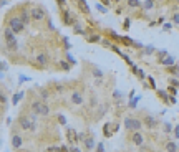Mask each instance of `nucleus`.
I'll return each instance as SVG.
<instances>
[{
	"instance_id": "nucleus-33",
	"label": "nucleus",
	"mask_w": 179,
	"mask_h": 152,
	"mask_svg": "<svg viewBox=\"0 0 179 152\" xmlns=\"http://www.w3.org/2000/svg\"><path fill=\"white\" fill-rule=\"evenodd\" d=\"M173 22L179 25V13H174V15H173Z\"/></svg>"
},
{
	"instance_id": "nucleus-7",
	"label": "nucleus",
	"mask_w": 179,
	"mask_h": 152,
	"mask_svg": "<svg viewBox=\"0 0 179 152\" xmlns=\"http://www.w3.org/2000/svg\"><path fill=\"white\" fill-rule=\"evenodd\" d=\"M70 101H71L73 106H81L85 102V98H83V94H81L80 91H73L71 96H70Z\"/></svg>"
},
{
	"instance_id": "nucleus-23",
	"label": "nucleus",
	"mask_w": 179,
	"mask_h": 152,
	"mask_svg": "<svg viewBox=\"0 0 179 152\" xmlns=\"http://www.w3.org/2000/svg\"><path fill=\"white\" fill-rule=\"evenodd\" d=\"M23 98V93H18V94H15V98H13V104H18V101Z\"/></svg>"
},
{
	"instance_id": "nucleus-1",
	"label": "nucleus",
	"mask_w": 179,
	"mask_h": 152,
	"mask_svg": "<svg viewBox=\"0 0 179 152\" xmlns=\"http://www.w3.org/2000/svg\"><path fill=\"white\" fill-rule=\"evenodd\" d=\"M32 113H35L36 116H50V106L43 101H33L32 102Z\"/></svg>"
},
{
	"instance_id": "nucleus-24",
	"label": "nucleus",
	"mask_w": 179,
	"mask_h": 152,
	"mask_svg": "<svg viewBox=\"0 0 179 152\" xmlns=\"http://www.w3.org/2000/svg\"><path fill=\"white\" fill-rule=\"evenodd\" d=\"M68 139H70V142L75 141V131H73V129L68 131Z\"/></svg>"
},
{
	"instance_id": "nucleus-37",
	"label": "nucleus",
	"mask_w": 179,
	"mask_h": 152,
	"mask_svg": "<svg viewBox=\"0 0 179 152\" xmlns=\"http://www.w3.org/2000/svg\"><path fill=\"white\" fill-rule=\"evenodd\" d=\"M58 121H60V124H67V119H65V116H58Z\"/></svg>"
},
{
	"instance_id": "nucleus-12",
	"label": "nucleus",
	"mask_w": 179,
	"mask_h": 152,
	"mask_svg": "<svg viewBox=\"0 0 179 152\" xmlns=\"http://www.w3.org/2000/svg\"><path fill=\"white\" fill-rule=\"evenodd\" d=\"M83 144H85V149H86V150H93V149H95V146H96L93 137H85Z\"/></svg>"
},
{
	"instance_id": "nucleus-38",
	"label": "nucleus",
	"mask_w": 179,
	"mask_h": 152,
	"mask_svg": "<svg viewBox=\"0 0 179 152\" xmlns=\"http://www.w3.org/2000/svg\"><path fill=\"white\" fill-rule=\"evenodd\" d=\"M0 102H7V98L3 96V93L0 91Z\"/></svg>"
},
{
	"instance_id": "nucleus-35",
	"label": "nucleus",
	"mask_w": 179,
	"mask_h": 152,
	"mask_svg": "<svg viewBox=\"0 0 179 152\" xmlns=\"http://www.w3.org/2000/svg\"><path fill=\"white\" fill-rule=\"evenodd\" d=\"M173 132H174V135H176V137L179 139V124L176 126V127H174V129H173Z\"/></svg>"
},
{
	"instance_id": "nucleus-16",
	"label": "nucleus",
	"mask_w": 179,
	"mask_h": 152,
	"mask_svg": "<svg viewBox=\"0 0 179 152\" xmlns=\"http://www.w3.org/2000/svg\"><path fill=\"white\" fill-rule=\"evenodd\" d=\"M159 63H161V65H168V66H171V65H174V58H173V56H168V58H164V60H159Z\"/></svg>"
},
{
	"instance_id": "nucleus-25",
	"label": "nucleus",
	"mask_w": 179,
	"mask_h": 152,
	"mask_svg": "<svg viewBox=\"0 0 179 152\" xmlns=\"http://www.w3.org/2000/svg\"><path fill=\"white\" fill-rule=\"evenodd\" d=\"M164 131L166 132H173V126H171L169 122H164Z\"/></svg>"
},
{
	"instance_id": "nucleus-34",
	"label": "nucleus",
	"mask_w": 179,
	"mask_h": 152,
	"mask_svg": "<svg viewBox=\"0 0 179 152\" xmlns=\"http://www.w3.org/2000/svg\"><path fill=\"white\" fill-rule=\"evenodd\" d=\"M55 89H56V93H63V89H65V88H63L62 84H56V86H55Z\"/></svg>"
},
{
	"instance_id": "nucleus-41",
	"label": "nucleus",
	"mask_w": 179,
	"mask_h": 152,
	"mask_svg": "<svg viewBox=\"0 0 179 152\" xmlns=\"http://www.w3.org/2000/svg\"><path fill=\"white\" fill-rule=\"evenodd\" d=\"M129 25H131V22H129V20H124V28H129Z\"/></svg>"
},
{
	"instance_id": "nucleus-42",
	"label": "nucleus",
	"mask_w": 179,
	"mask_h": 152,
	"mask_svg": "<svg viewBox=\"0 0 179 152\" xmlns=\"http://www.w3.org/2000/svg\"><path fill=\"white\" fill-rule=\"evenodd\" d=\"M62 66H63L65 69H70V65H68V63H63V61H62Z\"/></svg>"
},
{
	"instance_id": "nucleus-30",
	"label": "nucleus",
	"mask_w": 179,
	"mask_h": 152,
	"mask_svg": "<svg viewBox=\"0 0 179 152\" xmlns=\"http://www.w3.org/2000/svg\"><path fill=\"white\" fill-rule=\"evenodd\" d=\"M73 32H75V33H80V35H83V33H85V32L80 28V25H75V28H73Z\"/></svg>"
},
{
	"instance_id": "nucleus-8",
	"label": "nucleus",
	"mask_w": 179,
	"mask_h": 152,
	"mask_svg": "<svg viewBox=\"0 0 179 152\" xmlns=\"http://www.w3.org/2000/svg\"><path fill=\"white\" fill-rule=\"evenodd\" d=\"M131 141H133L134 146L141 147L144 144V137H143V134H141L139 131H136V132H133V135H131Z\"/></svg>"
},
{
	"instance_id": "nucleus-44",
	"label": "nucleus",
	"mask_w": 179,
	"mask_h": 152,
	"mask_svg": "<svg viewBox=\"0 0 179 152\" xmlns=\"http://www.w3.org/2000/svg\"><path fill=\"white\" fill-rule=\"evenodd\" d=\"M171 27H173L171 23H166V25H164V30H171Z\"/></svg>"
},
{
	"instance_id": "nucleus-21",
	"label": "nucleus",
	"mask_w": 179,
	"mask_h": 152,
	"mask_svg": "<svg viewBox=\"0 0 179 152\" xmlns=\"http://www.w3.org/2000/svg\"><path fill=\"white\" fill-rule=\"evenodd\" d=\"M100 35H91V36H88V42L90 43H96V42H100Z\"/></svg>"
},
{
	"instance_id": "nucleus-22",
	"label": "nucleus",
	"mask_w": 179,
	"mask_h": 152,
	"mask_svg": "<svg viewBox=\"0 0 179 152\" xmlns=\"http://www.w3.org/2000/svg\"><path fill=\"white\" fill-rule=\"evenodd\" d=\"M93 75H95V78H103V71L98 68H93Z\"/></svg>"
},
{
	"instance_id": "nucleus-6",
	"label": "nucleus",
	"mask_w": 179,
	"mask_h": 152,
	"mask_svg": "<svg viewBox=\"0 0 179 152\" xmlns=\"http://www.w3.org/2000/svg\"><path fill=\"white\" fill-rule=\"evenodd\" d=\"M30 15H32V20H35V22H42L47 13H45V10L42 9V7H35V9L30 10Z\"/></svg>"
},
{
	"instance_id": "nucleus-5",
	"label": "nucleus",
	"mask_w": 179,
	"mask_h": 152,
	"mask_svg": "<svg viewBox=\"0 0 179 152\" xmlns=\"http://www.w3.org/2000/svg\"><path fill=\"white\" fill-rule=\"evenodd\" d=\"M18 124H20V127H22L23 131H30V132H35V131H36L35 122L30 121V117H27V116H20Z\"/></svg>"
},
{
	"instance_id": "nucleus-36",
	"label": "nucleus",
	"mask_w": 179,
	"mask_h": 152,
	"mask_svg": "<svg viewBox=\"0 0 179 152\" xmlns=\"http://www.w3.org/2000/svg\"><path fill=\"white\" fill-rule=\"evenodd\" d=\"M153 51H154V48H153V46H146V55H151Z\"/></svg>"
},
{
	"instance_id": "nucleus-4",
	"label": "nucleus",
	"mask_w": 179,
	"mask_h": 152,
	"mask_svg": "<svg viewBox=\"0 0 179 152\" xmlns=\"http://www.w3.org/2000/svg\"><path fill=\"white\" fill-rule=\"evenodd\" d=\"M9 28L13 32L15 35H17V33H22L23 28H25V25H23V22H22L18 17H12V18L9 20Z\"/></svg>"
},
{
	"instance_id": "nucleus-3",
	"label": "nucleus",
	"mask_w": 179,
	"mask_h": 152,
	"mask_svg": "<svg viewBox=\"0 0 179 152\" xmlns=\"http://www.w3.org/2000/svg\"><path fill=\"white\" fill-rule=\"evenodd\" d=\"M124 127L131 132H136V131L143 129V122L139 121L138 117H126L124 119Z\"/></svg>"
},
{
	"instance_id": "nucleus-31",
	"label": "nucleus",
	"mask_w": 179,
	"mask_h": 152,
	"mask_svg": "<svg viewBox=\"0 0 179 152\" xmlns=\"http://www.w3.org/2000/svg\"><path fill=\"white\" fill-rule=\"evenodd\" d=\"M171 84L177 88V86H179V80H177V78H173V80H171Z\"/></svg>"
},
{
	"instance_id": "nucleus-47",
	"label": "nucleus",
	"mask_w": 179,
	"mask_h": 152,
	"mask_svg": "<svg viewBox=\"0 0 179 152\" xmlns=\"http://www.w3.org/2000/svg\"><path fill=\"white\" fill-rule=\"evenodd\" d=\"M60 152H68V149H67V146H63L62 149H60Z\"/></svg>"
},
{
	"instance_id": "nucleus-19",
	"label": "nucleus",
	"mask_w": 179,
	"mask_h": 152,
	"mask_svg": "<svg viewBox=\"0 0 179 152\" xmlns=\"http://www.w3.org/2000/svg\"><path fill=\"white\" fill-rule=\"evenodd\" d=\"M156 93H158V96H159L164 102H169V96H168V94H166L164 91H156Z\"/></svg>"
},
{
	"instance_id": "nucleus-50",
	"label": "nucleus",
	"mask_w": 179,
	"mask_h": 152,
	"mask_svg": "<svg viewBox=\"0 0 179 152\" xmlns=\"http://www.w3.org/2000/svg\"><path fill=\"white\" fill-rule=\"evenodd\" d=\"M25 152H32V150H25Z\"/></svg>"
},
{
	"instance_id": "nucleus-46",
	"label": "nucleus",
	"mask_w": 179,
	"mask_h": 152,
	"mask_svg": "<svg viewBox=\"0 0 179 152\" xmlns=\"http://www.w3.org/2000/svg\"><path fill=\"white\" fill-rule=\"evenodd\" d=\"M0 68H2L3 71H5V69H7V65H5V63H0Z\"/></svg>"
},
{
	"instance_id": "nucleus-40",
	"label": "nucleus",
	"mask_w": 179,
	"mask_h": 152,
	"mask_svg": "<svg viewBox=\"0 0 179 152\" xmlns=\"http://www.w3.org/2000/svg\"><path fill=\"white\" fill-rule=\"evenodd\" d=\"M103 45H105V46H108V48H111V43H109L108 40H103Z\"/></svg>"
},
{
	"instance_id": "nucleus-43",
	"label": "nucleus",
	"mask_w": 179,
	"mask_h": 152,
	"mask_svg": "<svg viewBox=\"0 0 179 152\" xmlns=\"http://www.w3.org/2000/svg\"><path fill=\"white\" fill-rule=\"evenodd\" d=\"M113 96H115V99H116V98H121V93H120V91H115V94H113Z\"/></svg>"
},
{
	"instance_id": "nucleus-17",
	"label": "nucleus",
	"mask_w": 179,
	"mask_h": 152,
	"mask_svg": "<svg viewBox=\"0 0 179 152\" xmlns=\"http://www.w3.org/2000/svg\"><path fill=\"white\" fill-rule=\"evenodd\" d=\"M153 7H154V2H153V0H144V3H143V9H144V10H151Z\"/></svg>"
},
{
	"instance_id": "nucleus-39",
	"label": "nucleus",
	"mask_w": 179,
	"mask_h": 152,
	"mask_svg": "<svg viewBox=\"0 0 179 152\" xmlns=\"http://www.w3.org/2000/svg\"><path fill=\"white\" fill-rule=\"evenodd\" d=\"M166 55H169V53L168 51H166V50H162V51H159V58L162 60V56H166Z\"/></svg>"
},
{
	"instance_id": "nucleus-9",
	"label": "nucleus",
	"mask_w": 179,
	"mask_h": 152,
	"mask_svg": "<svg viewBox=\"0 0 179 152\" xmlns=\"http://www.w3.org/2000/svg\"><path fill=\"white\" fill-rule=\"evenodd\" d=\"M143 122L146 124V127H148V129H154V127L158 126V119L153 117V116H146V117L143 119Z\"/></svg>"
},
{
	"instance_id": "nucleus-48",
	"label": "nucleus",
	"mask_w": 179,
	"mask_h": 152,
	"mask_svg": "<svg viewBox=\"0 0 179 152\" xmlns=\"http://www.w3.org/2000/svg\"><path fill=\"white\" fill-rule=\"evenodd\" d=\"M101 2H103L105 5H109V2H111V0H101Z\"/></svg>"
},
{
	"instance_id": "nucleus-2",
	"label": "nucleus",
	"mask_w": 179,
	"mask_h": 152,
	"mask_svg": "<svg viewBox=\"0 0 179 152\" xmlns=\"http://www.w3.org/2000/svg\"><path fill=\"white\" fill-rule=\"evenodd\" d=\"M3 36H5V43H7V48L10 51H17L18 50V43H17V36L15 33L10 30V28H5L3 32Z\"/></svg>"
},
{
	"instance_id": "nucleus-14",
	"label": "nucleus",
	"mask_w": 179,
	"mask_h": 152,
	"mask_svg": "<svg viewBox=\"0 0 179 152\" xmlns=\"http://www.w3.org/2000/svg\"><path fill=\"white\" fill-rule=\"evenodd\" d=\"M166 152H179V147L174 141H169L166 142Z\"/></svg>"
},
{
	"instance_id": "nucleus-20",
	"label": "nucleus",
	"mask_w": 179,
	"mask_h": 152,
	"mask_svg": "<svg viewBox=\"0 0 179 152\" xmlns=\"http://www.w3.org/2000/svg\"><path fill=\"white\" fill-rule=\"evenodd\" d=\"M128 5L133 7V9H136V7L141 5V2H139V0H128Z\"/></svg>"
},
{
	"instance_id": "nucleus-27",
	"label": "nucleus",
	"mask_w": 179,
	"mask_h": 152,
	"mask_svg": "<svg viewBox=\"0 0 179 152\" xmlns=\"http://www.w3.org/2000/svg\"><path fill=\"white\" fill-rule=\"evenodd\" d=\"M96 146H98V147H96V152H105V144L103 142L96 144Z\"/></svg>"
},
{
	"instance_id": "nucleus-29",
	"label": "nucleus",
	"mask_w": 179,
	"mask_h": 152,
	"mask_svg": "<svg viewBox=\"0 0 179 152\" xmlns=\"http://www.w3.org/2000/svg\"><path fill=\"white\" fill-rule=\"evenodd\" d=\"M96 9H98V12H101V13H106V7H103L101 3H98V5H96Z\"/></svg>"
},
{
	"instance_id": "nucleus-45",
	"label": "nucleus",
	"mask_w": 179,
	"mask_h": 152,
	"mask_svg": "<svg viewBox=\"0 0 179 152\" xmlns=\"http://www.w3.org/2000/svg\"><path fill=\"white\" fill-rule=\"evenodd\" d=\"M70 152H80V149H78V147H71Z\"/></svg>"
},
{
	"instance_id": "nucleus-13",
	"label": "nucleus",
	"mask_w": 179,
	"mask_h": 152,
	"mask_svg": "<svg viewBox=\"0 0 179 152\" xmlns=\"http://www.w3.org/2000/svg\"><path fill=\"white\" fill-rule=\"evenodd\" d=\"M36 63H40L42 66H47V65H48L47 53H38V55H36Z\"/></svg>"
},
{
	"instance_id": "nucleus-10",
	"label": "nucleus",
	"mask_w": 179,
	"mask_h": 152,
	"mask_svg": "<svg viewBox=\"0 0 179 152\" xmlns=\"http://www.w3.org/2000/svg\"><path fill=\"white\" fill-rule=\"evenodd\" d=\"M22 146H23V139L20 137L18 134H15L13 137H12V147H13V149H20Z\"/></svg>"
},
{
	"instance_id": "nucleus-28",
	"label": "nucleus",
	"mask_w": 179,
	"mask_h": 152,
	"mask_svg": "<svg viewBox=\"0 0 179 152\" xmlns=\"http://www.w3.org/2000/svg\"><path fill=\"white\" fill-rule=\"evenodd\" d=\"M138 101H139V96H138V98H134V99H133L131 102H129V108H136Z\"/></svg>"
},
{
	"instance_id": "nucleus-11",
	"label": "nucleus",
	"mask_w": 179,
	"mask_h": 152,
	"mask_svg": "<svg viewBox=\"0 0 179 152\" xmlns=\"http://www.w3.org/2000/svg\"><path fill=\"white\" fill-rule=\"evenodd\" d=\"M20 20H22L23 22V25H28V23H30V20H32V15H30V12L28 10H22V13H20V17H18Z\"/></svg>"
},
{
	"instance_id": "nucleus-15",
	"label": "nucleus",
	"mask_w": 179,
	"mask_h": 152,
	"mask_svg": "<svg viewBox=\"0 0 179 152\" xmlns=\"http://www.w3.org/2000/svg\"><path fill=\"white\" fill-rule=\"evenodd\" d=\"M78 7H80V10L83 12V13H90V7L86 5L85 0H78Z\"/></svg>"
},
{
	"instance_id": "nucleus-18",
	"label": "nucleus",
	"mask_w": 179,
	"mask_h": 152,
	"mask_svg": "<svg viewBox=\"0 0 179 152\" xmlns=\"http://www.w3.org/2000/svg\"><path fill=\"white\" fill-rule=\"evenodd\" d=\"M70 13H71V12H65V13H63V22H65V25H71Z\"/></svg>"
},
{
	"instance_id": "nucleus-51",
	"label": "nucleus",
	"mask_w": 179,
	"mask_h": 152,
	"mask_svg": "<svg viewBox=\"0 0 179 152\" xmlns=\"http://www.w3.org/2000/svg\"><path fill=\"white\" fill-rule=\"evenodd\" d=\"M0 78H2V73H0Z\"/></svg>"
},
{
	"instance_id": "nucleus-49",
	"label": "nucleus",
	"mask_w": 179,
	"mask_h": 152,
	"mask_svg": "<svg viewBox=\"0 0 179 152\" xmlns=\"http://www.w3.org/2000/svg\"><path fill=\"white\" fill-rule=\"evenodd\" d=\"M58 3L60 5H65V0H58Z\"/></svg>"
},
{
	"instance_id": "nucleus-32",
	"label": "nucleus",
	"mask_w": 179,
	"mask_h": 152,
	"mask_svg": "<svg viewBox=\"0 0 179 152\" xmlns=\"http://www.w3.org/2000/svg\"><path fill=\"white\" fill-rule=\"evenodd\" d=\"M168 91H169V93H171V94H173V96H174L177 89H176V86H169V89H168Z\"/></svg>"
},
{
	"instance_id": "nucleus-26",
	"label": "nucleus",
	"mask_w": 179,
	"mask_h": 152,
	"mask_svg": "<svg viewBox=\"0 0 179 152\" xmlns=\"http://www.w3.org/2000/svg\"><path fill=\"white\" fill-rule=\"evenodd\" d=\"M136 75L141 78V81H144V80H146V75H144V71H141V69H138V71H136Z\"/></svg>"
}]
</instances>
